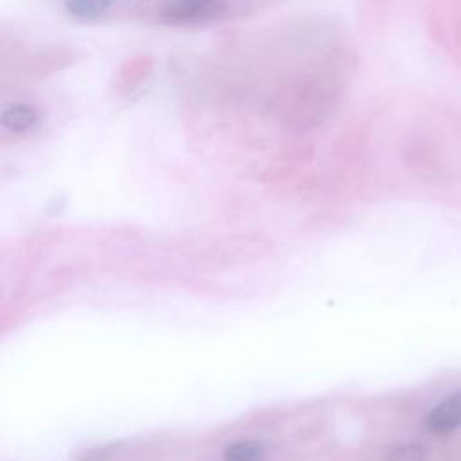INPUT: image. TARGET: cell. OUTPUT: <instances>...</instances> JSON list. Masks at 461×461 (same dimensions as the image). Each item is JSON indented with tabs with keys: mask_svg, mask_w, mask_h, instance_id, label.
I'll return each instance as SVG.
<instances>
[{
	"mask_svg": "<svg viewBox=\"0 0 461 461\" xmlns=\"http://www.w3.org/2000/svg\"><path fill=\"white\" fill-rule=\"evenodd\" d=\"M0 123H3V127L12 134H26V132L33 130L35 125L38 123V114L33 107L26 105V104H17V105L8 107L3 112Z\"/></svg>",
	"mask_w": 461,
	"mask_h": 461,
	"instance_id": "obj_3",
	"label": "cell"
},
{
	"mask_svg": "<svg viewBox=\"0 0 461 461\" xmlns=\"http://www.w3.org/2000/svg\"><path fill=\"white\" fill-rule=\"evenodd\" d=\"M265 450L256 442H236L224 452V461H262Z\"/></svg>",
	"mask_w": 461,
	"mask_h": 461,
	"instance_id": "obj_5",
	"label": "cell"
},
{
	"mask_svg": "<svg viewBox=\"0 0 461 461\" xmlns=\"http://www.w3.org/2000/svg\"><path fill=\"white\" fill-rule=\"evenodd\" d=\"M426 427L434 434H447L461 427V391L436 403L426 417Z\"/></svg>",
	"mask_w": 461,
	"mask_h": 461,
	"instance_id": "obj_2",
	"label": "cell"
},
{
	"mask_svg": "<svg viewBox=\"0 0 461 461\" xmlns=\"http://www.w3.org/2000/svg\"><path fill=\"white\" fill-rule=\"evenodd\" d=\"M424 452L422 449L415 447V445H409V447H402L393 454L391 461H422Z\"/></svg>",
	"mask_w": 461,
	"mask_h": 461,
	"instance_id": "obj_6",
	"label": "cell"
},
{
	"mask_svg": "<svg viewBox=\"0 0 461 461\" xmlns=\"http://www.w3.org/2000/svg\"><path fill=\"white\" fill-rule=\"evenodd\" d=\"M224 0H161L159 17L168 24H198L222 15Z\"/></svg>",
	"mask_w": 461,
	"mask_h": 461,
	"instance_id": "obj_1",
	"label": "cell"
},
{
	"mask_svg": "<svg viewBox=\"0 0 461 461\" xmlns=\"http://www.w3.org/2000/svg\"><path fill=\"white\" fill-rule=\"evenodd\" d=\"M114 0H65V10L73 19L90 20L111 10Z\"/></svg>",
	"mask_w": 461,
	"mask_h": 461,
	"instance_id": "obj_4",
	"label": "cell"
}]
</instances>
